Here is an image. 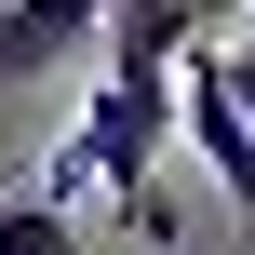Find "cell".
Listing matches in <instances>:
<instances>
[{"label":"cell","mask_w":255,"mask_h":255,"mask_svg":"<svg viewBox=\"0 0 255 255\" xmlns=\"http://www.w3.org/2000/svg\"><path fill=\"white\" fill-rule=\"evenodd\" d=\"M161 161H175V81H134V67H108L94 94H81V121H67V148H54V202H81V188H108L134 229H161Z\"/></svg>","instance_id":"6da1fadb"},{"label":"cell","mask_w":255,"mask_h":255,"mask_svg":"<svg viewBox=\"0 0 255 255\" xmlns=\"http://www.w3.org/2000/svg\"><path fill=\"white\" fill-rule=\"evenodd\" d=\"M242 13H255V0H242Z\"/></svg>","instance_id":"52a82bcc"},{"label":"cell","mask_w":255,"mask_h":255,"mask_svg":"<svg viewBox=\"0 0 255 255\" xmlns=\"http://www.w3.org/2000/svg\"><path fill=\"white\" fill-rule=\"evenodd\" d=\"M202 54H215V40H202ZM215 81L242 94V121H255V40H242V54H215Z\"/></svg>","instance_id":"8992f818"},{"label":"cell","mask_w":255,"mask_h":255,"mask_svg":"<svg viewBox=\"0 0 255 255\" xmlns=\"http://www.w3.org/2000/svg\"><path fill=\"white\" fill-rule=\"evenodd\" d=\"M94 13L108 0H0V94L40 81V67H67V54H94Z\"/></svg>","instance_id":"277c9868"},{"label":"cell","mask_w":255,"mask_h":255,"mask_svg":"<svg viewBox=\"0 0 255 255\" xmlns=\"http://www.w3.org/2000/svg\"><path fill=\"white\" fill-rule=\"evenodd\" d=\"M202 40H215V0H108L94 13V54L134 67V81H175Z\"/></svg>","instance_id":"3957f363"},{"label":"cell","mask_w":255,"mask_h":255,"mask_svg":"<svg viewBox=\"0 0 255 255\" xmlns=\"http://www.w3.org/2000/svg\"><path fill=\"white\" fill-rule=\"evenodd\" d=\"M175 148H202V161H215V188L255 215V121H242V94L215 81V54H188V67H175Z\"/></svg>","instance_id":"7a4b0ae2"},{"label":"cell","mask_w":255,"mask_h":255,"mask_svg":"<svg viewBox=\"0 0 255 255\" xmlns=\"http://www.w3.org/2000/svg\"><path fill=\"white\" fill-rule=\"evenodd\" d=\"M0 255H81V202H54V188H0Z\"/></svg>","instance_id":"5b68a950"}]
</instances>
